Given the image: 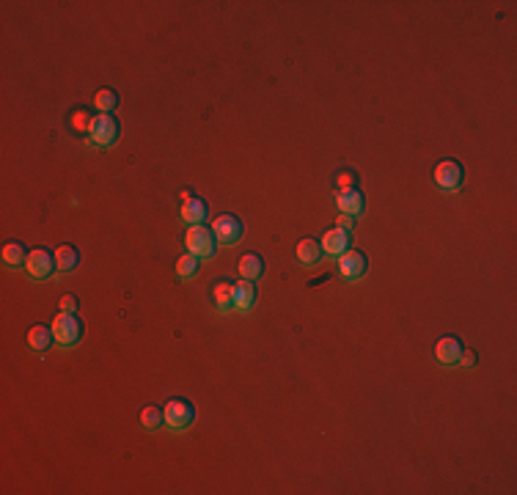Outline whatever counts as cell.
I'll return each instance as SVG.
<instances>
[{
    "mask_svg": "<svg viewBox=\"0 0 517 495\" xmlns=\"http://www.w3.org/2000/svg\"><path fill=\"white\" fill-rule=\"evenodd\" d=\"M77 264H80V253L74 245H61L55 250V267L61 272H72Z\"/></svg>",
    "mask_w": 517,
    "mask_h": 495,
    "instance_id": "e0dca14e",
    "label": "cell"
},
{
    "mask_svg": "<svg viewBox=\"0 0 517 495\" xmlns=\"http://www.w3.org/2000/svg\"><path fill=\"white\" fill-rule=\"evenodd\" d=\"M336 182H338V190H349V188L355 185V174H349V171H347V174H338Z\"/></svg>",
    "mask_w": 517,
    "mask_h": 495,
    "instance_id": "d4e9b609",
    "label": "cell"
},
{
    "mask_svg": "<svg viewBox=\"0 0 517 495\" xmlns=\"http://www.w3.org/2000/svg\"><path fill=\"white\" fill-rule=\"evenodd\" d=\"M55 341V333H52V327H44V325H33L30 330H28V344H30V350H36V352H44V350H50V344Z\"/></svg>",
    "mask_w": 517,
    "mask_h": 495,
    "instance_id": "5bb4252c",
    "label": "cell"
},
{
    "mask_svg": "<svg viewBox=\"0 0 517 495\" xmlns=\"http://www.w3.org/2000/svg\"><path fill=\"white\" fill-rule=\"evenodd\" d=\"M61 311L74 314V311H77V297H74V294H63V297H61Z\"/></svg>",
    "mask_w": 517,
    "mask_h": 495,
    "instance_id": "cb8c5ba5",
    "label": "cell"
},
{
    "mask_svg": "<svg viewBox=\"0 0 517 495\" xmlns=\"http://www.w3.org/2000/svg\"><path fill=\"white\" fill-rule=\"evenodd\" d=\"M476 358H479V355H476L474 350H463V355H460V363H463V366H474V363H476Z\"/></svg>",
    "mask_w": 517,
    "mask_h": 495,
    "instance_id": "484cf974",
    "label": "cell"
},
{
    "mask_svg": "<svg viewBox=\"0 0 517 495\" xmlns=\"http://www.w3.org/2000/svg\"><path fill=\"white\" fill-rule=\"evenodd\" d=\"M52 333H55V341L61 347H72L83 339V322L77 314H69V311H61L52 322Z\"/></svg>",
    "mask_w": 517,
    "mask_h": 495,
    "instance_id": "7a4b0ae2",
    "label": "cell"
},
{
    "mask_svg": "<svg viewBox=\"0 0 517 495\" xmlns=\"http://www.w3.org/2000/svg\"><path fill=\"white\" fill-rule=\"evenodd\" d=\"M3 261H6L8 267H19V264H25V261H28V250H25V245H22V243H6V245H3Z\"/></svg>",
    "mask_w": 517,
    "mask_h": 495,
    "instance_id": "d6986e66",
    "label": "cell"
},
{
    "mask_svg": "<svg viewBox=\"0 0 517 495\" xmlns=\"http://www.w3.org/2000/svg\"><path fill=\"white\" fill-rule=\"evenodd\" d=\"M179 215H182L185 223H190V226H201V223L207 221V215H210V207H207L201 199L193 196V199H187V201L182 204V212H179Z\"/></svg>",
    "mask_w": 517,
    "mask_h": 495,
    "instance_id": "7c38bea8",
    "label": "cell"
},
{
    "mask_svg": "<svg viewBox=\"0 0 517 495\" xmlns=\"http://www.w3.org/2000/svg\"><path fill=\"white\" fill-rule=\"evenodd\" d=\"M88 124H91V119H88L85 110H74V113H72V130H74V132L88 130Z\"/></svg>",
    "mask_w": 517,
    "mask_h": 495,
    "instance_id": "603a6c76",
    "label": "cell"
},
{
    "mask_svg": "<svg viewBox=\"0 0 517 495\" xmlns=\"http://www.w3.org/2000/svg\"><path fill=\"white\" fill-rule=\"evenodd\" d=\"M212 232H215V237L221 243L234 245V243L243 240V221L237 215H221V218H215V229Z\"/></svg>",
    "mask_w": 517,
    "mask_h": 495,
    "instance_id": "52a82bcc",
    "label": "cell"
},
{
    "mask_svg": "<svg viewBox=\"0 0 517 495\" xmlns=\"http://www.w3.org/2000/svg\"><path fill=\"white\" fill-rule=\"evenodd\" d=\"M254 303H256V289H254V281H237L234 283V308L237 311H248V308H254Z\"/></svg>",
    "mask_w": 517,
    "mask_h": 495,
    "instance_id": "4fadbf2b",
    "label": "cell"
},
{
    "mask_svg": "<svg viewBox=\"0 0 517 495\" xmlns=\"http://www.w3.org/2000/svg\"><path fill=\"white\" fill-rule=\"evenodd\" d=\"M25 270H28L30 278H39V281L50 278V275L58 270V267H55V253H50V250H44V248L30 250V253H28V261H25Z\"/></svg>",
    "mask_w": 517,
    "mask_h": 495,
    "instance_id": "8992f818",
    "label": "cell"
},
{
    "mask_svg": "<svg viewBox=\"0 0 517 495\" xmlns=\"http://www.w3.org/2000/svg\"><path fill=\"white\" fill-rule=\"evenodd\" d=\"M369 270V261L361 250H347L338 256V272L347 278V281H358L363 278V272Z\"/></svg>",
    "mask_w": 517,
    "mask_h": 495,
    "instance_id": "ba28073f",
    "label": "cell"
},
{
    "mask_svg": "<svg viewBox=\"0 0 517 495\" xmlns=\"http://www.w3.org/2000/svg\"><path fill=\"white\" fill-rule=\"evenodd\" d=\"M94 105L99 108V113H113L119 108V94L113 88H99L94 97Z\"/></svg>",
    "mask_w": 517,
    "mask_h": 495,
    "instance_id": "ffe728a7",
    "label": "cell"
},
{
    "mask_svg": "<svg viewBox=\"0 0 517 495\" xmlns=\"http://www.w3.org/2000/svg\"><path fill=\"white\" fill-rule=\"evenodd\" d=\"M336 204H338V210L344 212V215H361L363 212V193H358L355 188H349V190H338L336 193Z\"/></svg>",
    "mask_w": 517,
    "mask_h": 495,
    "instance_id": "8fae6325",
    "label": "cell"
},
{
    "mask_svg": "<svg viewBox=\"0 0 517 495\" xmlns=\"http://www.w3.org/2000/svg\"><path fill=\"white\" fill-rule=\"evenodd\" d=\"M240 275L245 278V281H258L261 275H264V259L258 256V253H245L243 259H240Z\"/></svg>",
    "mask_w": 517,
    "mask_h": 495,
    "instance_id": "9a60e30c",
    "label": "cell"
},
{
    "mask_svg": "<svg viewBox=\"0 0 517 495\" xmlns=\"http://www.w3.org/2000/svg\"><path fill=\"white\" fill-rule=\"evenodd\" d=\"M338 229H347V232H349V229H352V215H344V212H341V215H338Z\"/></svg>",
    "mask_w": 517,
    "mask_h": 495,
    "instance_id": "4316f807",
    "label": "cell"
},
{
    "mask_svg": "<svg viewBox=\"0 0 517 495\" xmlns=\"http://www.w3.org/2000/svg\"><path fill=\"white\" fill-rule=\"evenodd\" d=\"M322 245L316 243V240H300L297 243V261L300 264H316L319 259H322Z\"/></svg>",
    "mask_w": 517,
    "mask_h": 495,
    "instance_id": "ac0fdd59",
    "label": "cell"
},
{
    "mask_svg": "<svg viewBox=\"0 0 517 495\" xmlns=\"http://www.w3.org/2000/svg\"><path fill=\"white\" fill-rule=\"evenodd\" d=\"M463 341L460 336H443L438 344H435V361L443 363V366H454L460 363V355H463Z\"/></svg>",
    "mask_w": 517,
    "mask_h": 495,
    "instance_id": "9c48e42d",
    "label": "cell"
},
{
    "mask_svg": "<svg viewBox=\"0 0 517 495\" xmlns=\"http://www.w3.org/2000/svg\"><path fill=\"white\" fill-rule=\"evenodd\" d=\"M141 424H143V430H160V427H165V416H163V410L160 407H143V413H141Z\"/></svg>",
    "mask_w": 517,
    "mask_h": 495,
    "instance_id": "44dd1931",
    "label": "cell"
},
{
    "mask_svg": "<svg viewBox=\"0 0 517 495\" xmlns=\"http://www.w3.org/2000/svg\"><path fill=\"white\" fill-rule=\"evenodd\" d=\"M432 179L440 190H460L463 182H465V171L457 160H440L432 171Z\"/></svg>",
    "mask_w": 517,
    "mask_h": 495,
    "instance_id": "5b68a950",
    "label": "cell"
},
{
    "mask_svg": "<svg viewBox=\"0 0 517 495\" xmlns=\"http://www.w3.org/2000/svg\"><path fill=\"white\" fill-rule=\"evenodd\" d=\"M163 416H165V427H168V430L182 432V430H187V427L196 421V407H193L187 399H171V402L165 405Z\"/></svg>",
    "mask_w": 517,
    "mask_h": 495,
    "instance_id": "277c9868",
    "label": "cell"
},
{
    "mask_svg": "<svg viewBox=\"0 0 517 495\" xmlns=\"http://www.w3.org/2000/svg\"><path fill=\"white\" fill-rule=\"evenodd\" d=\"M212 300H215V305H218L221 311L234 308V283H229V281H218L215 289H212Z\"/></svg>",
    "mask_w": 517,
    "mask_h": 495,
    "instance_id": "2e32d148",
    "label": "cell"
},
{
    "mask_svg": "<svg viewBox=\"0 0 517 495\" xmlns=\"http://www.w3.org/2000/svg\"><path fill=\"white\" fill-rule=\"evenodd\" d=\"M116 138H119V121H116V116L99 113V116L91 119V124H88V143L105 149V146H113Z\"/></svg>",
    "mask_w": 517,
    "mask_h": 495,
    "instance_id": "6da1fadb",
    "label": "cell"
},
{
    "mask_svg": "<svg viewBox=\"0 0 517 495\" xmlns=\"http://www.w3.org/2000/svg\"><path fill=\"white\" fill-rule=\"evenodd\" d=\"M215 232L210 226H190V232L185 234V245H187V253L199 256V259H210L215 256Z\"/></svg>",
    "mask_w": 517,
    "mask_h": 495,
    "instance_id": "3957f363",
    "label": "cell"
},
{
    "mask_svg": "<svg viewBox=\"0 0 517 495\" xmlns=\"http://www.w3.org/2000/svg\"><path fill=\"white\" fill-rule=\"evenodd\" d=\"M322 250L325 253H330V256H341V253H347L349 250V245H352V237H349V232L347 229H330V232H325V237H322Z\"/></svg>",
    "mask_w": 517,
    "mask_h": 495,
    "instance_id": "30bf717a",
    "label": "cell"
},
{
    "mask_svg": "<svg viewBox=\"0 0 517 495\" xmlns=\"http://www.w3.org/2000/svg\"><path fill=\"white\" fill-rule=\"evenodd\" d=\"M176 272H179L182 278H196V272H199V256H193V253L179 256V261H176Z\"/></svg>",
    "mask_w": 517,
    "mask_h": 495,
    "instance_id": "7402d4cb",
    "label": "cell"
}]
</instances>
